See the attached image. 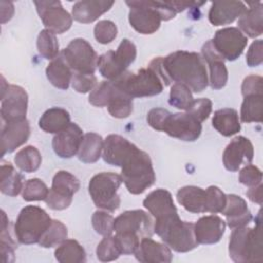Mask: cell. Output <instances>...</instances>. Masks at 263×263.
Masks as SVG:
<instances>
[{
    "instance_id": "1",
    "label": "cell",
    "mask_w": 263,
    "mask_h": 263,
    "mask_svg": "<svg viewBox=\"0 0 263 263\" xmlns=\"http://www.w3.org/2000/svg\"><path fill=\"white\" fill-rule=\"evenodd\" d=\"M148 67L156 72L165 85L181 83L193 92H201L209 84L204 61L194 51L178 50L165 58L157 57Z\"/></svg>"
},
{
    "instance_id": "2",
    "label": "cell",
    "mask_w": 263,
    "mask_h": 263,
    "mask_svg": "<svg viewBox=\"0 0 263 263\" xmlns=\"http://www.w3.org/2000/svg\"><path fill=\"white\" fill-rule=\"evenodd\" d=\"M118 166L121 167L122 181L132 194L143 193L155 182L150 156L136 145L121 158Z\"/></svg>"
},
{
    "instance_id": "3",
    "label": "cell",
    "mask_w": 263,
    "mask_h": 263,
    "mask_svg": "<svg viewBox=\"0 0 263 263\" xmlns=\"http://www.w3.org/2000/svg\"><path fill=\"white\" fill-rule=\"evenodd\" d=\"M154 232L168 248L179 253L189 252L198 245L194 224L182 221L178 211L154 219Z\"/></svg>"
},
{
    "instance_id": "4",
    "label": "cell",
    "mask_w": 263,
    "mask_h": 263,
    "mask_svg": "<svg viewBox=\"0 0 263 263\" xmlns=\"http://www.w3.org/2000/svg\"><path fill=\"white\" fill-rule=\"evenodd\" d=\"M229 257L236 263H252L263 260V245L260 220L254 228L247 226L232 230L228 246Z\"/></svg>"
},
{
    "instance_id": "5",
    "label": "cell",
    "mask_w": 263,
    "mask_h": 263,
    "mask_svg": "<svg viewBox=\"0 0 263 263\" xmlns=\"http://www.w3.org/2000/svg\"><path fill=\"white\" fill-rule=\"evenodd\" d=\"M51 221L43 209L36 205L25 206L20 212L14 224V234L17 241L23 245L39 242Z\"/></svg>"
},
{
    "instance_id": "6",
    "label": "cell",
    "mask_w": 263,
    "mask_h": 263,
    "mask_svg": "<svg viewBox=\"0 0 263 263\" xmlns=\"http://www.w3.org/2000/svg\"><path fill=\"white\" fill-rule=\"evenodd\" d=\"M112 81L133 99L153 97L159 95L163 89L162 80L150 67L141 69L137 73L126 71Z\"/></svg>"
},
{
    "instance_id": "7",
    "label": "cell",
    "mask_w": 263,
    "mask_h": 263,
    "mask_svg": "<svg viewBox=\"0 0 263 263\" xmlns=\"http://www.w3.org/2000/svg\"><path fill=\"white\" fill-rule=\"evenodd\" d=\"M121 175L115 173H99L88 184L89 195L97 208L113 212L120 206V196L117 193L121 183Z\"/></svg>"
},
{
    "instance_id": "8",
    "label": "cell",
    "mask_w": 263,
    "mask_h": 263,
    "mask_svg": "<svg viewBox=\"0 0 263 263\" xmlns=\"http://www.w3.org/2000/svg\"><path fill=\"white\" fill-rule=\"evenodd\" d=\"M136 57V45L130 40L123 39L115 51L109 50L99 57V71L108 80H115L126 72V69L134 63Z\"/></svg>"
},
{
    "instance_id": "9",
    "label": "cell",
    "mask_w": 263,
    "mask_h": 263,
    "mask_svg": "<svg viewBox=\"0 0 263 263\" xmlns=\"http://www.w3.org/2000/svg\"><path fill=\"white\" fill-rule=\"evenodd\" d=\"M129 6L128 21L140 34L149 35L156 32L161 23L159 1H126Z\"/></svg>"
},
{
    "instance_id": "10",
    "label": "cell",
    "mask_w": 263,
    "mask_h": 263,
    "mask_svg": "<svg viewBox=\"0 0 263 263\" xmlns=\"http://www.w3.org/2000/svg\"><path fill=\"white\" fill-rule=\"evenodd\" d=\"M61 53L74 72L93 74L98 68L99 57L85 39H73Z\"/></svg>"
},
{
    "instance_id": "11",
    "label": "cell",
    "mask_w": 263,
    "mask_h": 263,
    "mask_svg": "<svg viewBox=\"0 0 263 263\" xmlns=\"http://www.w3.org/2000/svg\"><path fill=\"white\" fill-rule=\"evenodd\" d=\"M201 129V122L189 113H171L167 111L159 132H164L182 141L193 142L199 138Z\"/></svg>"
},
{
    "instance_id": "12",
    "label": "cell",
    "mask_w": 263,
    "mask_h": 263,
    "mask_svg": "<svg viewBox=\"0 0 263 263\" xmlns=\"http://www.w3.org/2000/svg\"><path fill=\"white\" fill-rule=\"evenodd\" d=\"M212 42L224 60L234 61L243 52L248 38L238 28L228 27L218 30Z\"/></svg>"
},
{
    "instance_id": "13",
    "label": "cell",
    "mask_w": 263,
    "mask_h": 263,
    "mask_svg": "<svg viewBox=\"0 0 263 263\" xmlns=\"http://www.w3.org/2000/svg\"><path fill=\"white\" fill-rule=\"evenodd\" d=\"M37 12L43 25L54 34H63L72 26V16L60 1H35Z\"/></svg>"
},
{
    "instance_id": "14",
    "label": "cell",
    "mask_w": 263,
    "mask_h": 263,
    "mask_svg": "<svg viewBox=\"0 0 263 263\" xmlns=\"http://www.w3.org/2000/svg\"><path fill=\"white\" fill-rule=\"evenodd\" d=\"M114 231L135 233L141 239L151 237L154 233V221L149 214L142 210L125 211L115 218Z\"/></svg>"
},
{
    "instance_id": "15",
    "label": "cell",
    "mask_w": 263,
    "mask_h": 263,
    "mask_svg": "<svg viewBox=\"0 0 263 263\" xmlns=\"http://www.w3.org/2000/svg\"><path fill=\"white\" fill-rule=\"evenodd\" d=\"M28 109V95L18 85H8L1 95V118L4 122L17 121L26 118Z\"/></svg>"
},
{
    "instance_id": "16",
    "label": "cell",
    "mask_w": 263,
    "mask_h": 263,
    "mask_svg": "<svg viewBox=\"0 0 263 263\" xmlns=\"http://www.w3.org/2000/svg\"><path fill=\"white\" fill-rule=\"evenodd\" d=\"M254 157V148L251 141L238 136L231 140L223 152V164L227 171L236 172L242 164H249Z\"/></svg>"
},
{
    "instance_id": "17",
    "label": "cell",
    "mask_w": 263,
    "mask_h": 263,
    "mask_svg": "<svg viewBox=\"0 0 263 263\" xmlns=\"http://www.w3.org/2000/svg\"><path fill=\"white\" fill-rule=\"evenodd\" d=\"M30 136V123L25 118L5 122L1 128V156L13 152L25 144Z\"/></svg>"
},
{
    "instance_id": "18",
    "label": "cell",
    "mask_w": 263,
    "mask_h": 263,
    "mask_svg": "<svg viewBox=\"0 0 263 263\" xmlns=\"http://www.w3.org/2000/svg\"><path fill=\"white\" fill-rule=\"evenodd\" d=\"M82 139V129L76 123L71 122L65 129L53 137V151L62 158H71L78 153Z\"/></svg>"
},
{
    "instance_id": "19",
    "label": "cell",
    "mask_w": 263,
    "mask_h": 263,
    "mask_svg": "<svg viewBox=\"0 0 263 263\" xmlns=\"http://www.w3.org/2000/svg\"><path fill=\"white\" fill-rule=\"evenodd\" d=\"M201 57L210 68V85L213 89L223 88L228 80V71L224 59L218 53L212 40L206 41L201 48Z\"/></svg>"
},
{
    "instance_id": "20",
    "label": "cell",
    "mask_w": 263,
    "mask_h": 263,
    "mask_svg": "<svg viewBox=\"0 0 263 263\" xmlns=\"http://www.w3.org/2000/svg\"><path fill=\"white\" fill-rule=\"evenodd\" d=\"M226 224L216 215H209L199 218L194 224V233L197 243L213 245L218 242L224 232Z\"/></svg>"
},
{
    "instance_id": "21",
    "label": "cell",
    "mask_w": 263,
    "mask_h": 263,
    "mask_svg": "<svg viewBox=\"0 0 263 263\" xmlns=\"http://www.w3.org/2000/svg\"><path fill=\"white\" fill-rule=\"evenodd\" d=\"M241 1H214L209 11V21L214 26L228 25L247 10Z\"/></svg>"
},
{
    "instance_id": "22",
    "label": "cell",
    "mask_w": 263,
    "mask_h": 263,
    "mask_svg": "<svg viewBox=\"0 0 263 263\" xmlns=\"http://www.w3.org/2000/svg\"><path fill=\"white\" fill-rule=\"evenodd\" d=\"M135 256L143 263H168L173 259L172 252L165 243L157 242L150 237H143L140 240Z\"/></svg>"
},
{
    "instance_id": "23",
    "label": "cell",
    "mask_w": 263,
    "mask_h": 263,
    "mask_svg": "<svg viewBox=\"0 0 263 263\" xmlns=\"http://www.w3.org/2000/svg\"><path fill=\"white\" fill-rule=\"evenodd\" d=\"M222 214L226 217L227 224L231 229L247 226L252 220V214L246 200L236 194L227 195Z\"/></svg>"
},
{
    "instance_id": "24",
    "label": "cell",
    "mask_w": 263,
    "mask_h": 263,
    "mask_svg": "<svg viewBox=\"0 0 263 263\" xmlns=\"http://www.w3.org/2000/svg\"><path fill=\"white\" fill-rule=\"evenodd\" d=\"M114 1L105 0H82L76 2L72 7V16L75 21L83 24L92 23L103 13L108 11Z\"/></svg>"
},
{
    "instance_id": "25",
    "label": "cell",
    "mask_w": 263,
    "mask_h": 263,
    "mask_svg": "<svg viewBox=\"0 0 263 263\" xmlns=\"http://www.w3.org/2000/svg\"><path fill=\"white\" fill-rule=\"evenodd\" d=\"M250 6L238 18V28L241 32L246 33L251 38H256L260 36L263 32V22H262V3L249 2Z\"/></svg>"
},
{
    "instance_id": "26",
    "label": "cell",
    "mask_w": 263,
    "mask_h": 263,
    "mask_svg": "<svg viewBox=\"0 0 263 263\" xmlns=\"http://www.w3.org/2000/svg\"><path fill=\"white\" fill-rule=\"evenodd\" d=\"M143 204L154 219L177 211L172 194L161 188L150 192L143 200Z\"/></svg>"
},
{
    "instance_id": "27",
    "label": "cell",
    "mask_w": 263,
    "mask_h": 263,
    "mask_svg": "<svg viewBox=\"0 0 263 263\" xmlns=\"http://www.w3.org/2000/svg\"><path fill=\"white\" fill-rule=\"evenodd\" d=\"M45 73L47 79L53 86L60 89H68L72 80L73 71L62 53L47 65Z\"/></svg>"
},
{
    "instance_id": "28",
    "label": "cell",
    "mask_w": 263,
    "mask_h": 263,
    "mask_svg": "<svg viewBox=\"0 0 263 263\" xmlns=\"http://www.w3.org/2000/svg\"><path fill=\"white\" fill-rule=\"evenodd\" d=\"M178 202L188 212L205 213V190L197 186H185L177 192Z\"/></svg>"
},
{
    "instance_id": "29",
    "label": "cell",
    "mask_w": 263,
    "mask_h": 263,
    "mask_svg": "<svg viewBox=\"0 0 263 263\" xmlns=\"http://www.w3.org/2000/svg\"><path fill=\"white\" fill-rule=\"evenodd\" d=\"M212 124L214 128L224 137L233 136L240 130L237 111L231 108H224L215 111Z\"/></svg>"
},
{
    "instance_id": "30",
    "label": "cell",
    "mask_w": 263,
    "mask_h": 263,
    "mask_svg": "<svg viewBox=\"0 0 263 263\" xmlns=\"http://www.w3.org/2000/svg\"><path fill=\"white\" fill-rule=\"evenodd\" d=\"M70 114L67 110L53 107L46 110L39 119V127L48 134H58L65 129L69 124Z\"/></svg>"
},
{
    "instance_id": "31",
    "label": "cell",
    "mask_w": 263,
    "mask_h": 263,
    "mask_svg": "<svg viewBox=\"0 0 263 263\" xmlns=\"http://www.w3.org/2000/svg\"><path fill=\"white\" fill-rule=\"evenodd\" d=\"M24 177L9 162H3L0 168V190L3 194L16 196L23 191Z\"/></svg>"
},
{
    "instance_id": "32",
    "label": "cell",
    "mask_w": 263,
    "mask_h": 263,
    "mask_svg": "<svg viewBox=\"0 0 263 263\" xmlns=\"http://www.w3.org/2000/svg\"><path fill=\"white\" fill-rule=\"evenodd\" d=\"M104 140L96 133L83 135L82 142L78 151V158L84 163H92L99 160L103 152Z\"/></svg>"
},
{
    "instance_id": "33",
    "label": "cell",
    "mask_w": 263,
    "mask_h": 263,
    "mask_svg": "<svg viewBox=\"0 0 263 263\" xmlns=\"http://www.w3.org/2000/svg\"><path fill=\"white\" fill-rule=\"evenodd\" d=\"M113 91L108 102V111L115 118H126L133 112V98L121 90L113 81Z\"/></svg>"
},
{
    "instance_id": "34",
    "label": "cell",
    "mask_w": 263,
    "mask_h": 263,
    "mask_svg": "<svg viewBox=\"0 0 263 263\" xmlns=\"http://www.w3.org/2000/svg\"><path fill=\"white\" fill-rule=\"evenodd\" d=\"M54 257L61 263H84L86 261L84 249L75 239L64 240L55 249Z\"/></svg>"
},
{
    "instance_id": "35",
    "label": "cell",
    "mask_w": 263,
    "mask_h": 263,
    "mask_svg": "<svg viewBox=\"0 0 263 263\" xmlns=\"http://www.w3.org/2000/svg\"><path fill=\"white\" fill-rule=\"evenodd\" d=\"M240 109L242 122H261L263 119V95L243 97Z\"/></svg>"
},
{
    "instance_id": "36",
    "label": "cell",
    "mask_w": 263,
    "mask_h": 263,
    "mask_svg": "<svg viewBox=\"0 0 263 263\" xmlns=\"http://www.w3.org/2000/svg\"><path fill=\"white\" fill-rule=\"evenodd\" d=\"M79 188V180L74 175L66 171H59L52 179L50 189L62 196L73 198L74 193H76Z\"/></svg>"
},
{
    "instance_id": "37",
    "label": "cell",
    "mask_w": 263,
    "mask_h": 263,
    "mask_svg": "<svg viewBox=\"0 0 263 263\" xmlns=\"http://www.w3.org/2000/svg\"><path fill=\"white\" fill-rule=\"evenodd\" d=\"M41 154L34 146H26L22 148L14 156V163L16 166L26 173H33L37 171L41 164Z\"/></svg>"
},
{
    "instance_id": "38",
    "label": "cell",
    "mask_w": 263,
    "mask_h": 263,
    "mask_svg": "<svg viewBox=\"0 0 263 263\" xmlns=\"http://www.w3.org/2000/svg\"><path fill=\"white\" fill-rule=\"evenodd\" d=\"M1 260L3 263H11L14 261V250L16 248V243L11 237V225L4 211L1 212Z\"/></svg>"
},
{
    "instance_id": "39",
    "label": "cell",
    "mask_w": 263,
    "mask_h": 263,
    "mask_svg": "<svg viewBox=\"0 0 263 263\" xmlns=\"http://www.w3.org/2000/svg\"><path fill=\"white\" fill-rule=\"evenodd\" d=\"M68 229L59 220H52L50 226L44 232L39 240V245L43 248H53L60 246L64 240L67 239Z\"/></svg>"
},
{
    "instance_id": "40",
    "label": "cell",
    "mask_w": 263,
    "mask_h": 263,
    "mask_svg": "<svg viewBox=\"0 0 263 263\" xmlns=\"http://www.w3.org/2000/svg\"><path fill=\"white\" fill-rule=\"evenodd\" d=\"M37 49L44 59H55L59 55V42L55 34L47 29L40 31L37 38Z\"/></svg>"
},
{
    "instance_id": "41",
    "label": "cell",
    "mask_w": 263,
    "mask_h": 263,
    "mask_svg": "<svg viewBox=\"0 0 263 263\" xmlns=\"http://www.w3.org/2000/svg\"><path fill=\"white\" fill-rule=\"evenodd\" d=\"M193 97L191 90L184 84L174 83L171 87L168 103L171 106L180 109L187 110L191 103L193 102Z\"/></svg>"
},
{
    "instance_id": "42",
    "label": "cell",
    "mask_w": 263,
    "mask_h": 263,
    "mask_svg": "<svg viewBox=\"0 0 263 263\" xmlns=\"http://www.w3.org/2000/svg\"><path fill=\"white\" fill-rule=\"evenodd\" d=\"M49 189L46 184L40 179L33 178L26 181L22 191L23 198L27 201H39L45 200Z\"/></svg>"
},
{
    "instance_id": "43",
    "label": "cell",
    "mask_w": 263,
    "mask_h": 263,
    "mask_svg": "<svg viewBox=\"0 0 263 263\" xmlns=\"http://www.w3.org/2000/svg\"><path fill=\"white\" fill-rule=\"evenodd\" d=\"M226 201L227 195L217 186H210L205 189V212L212 214L222 213Z\"/></svg>"
},
{
    "instance_id": "44",
    "label": "cell",
    "mask_w": 263,
    "mask_h": 263,
    "mask_svg": "<svg viewBox=\"0 0 263 263\" xmlns=\"http://www.w3.org/2000/svg\"><path fill=\"white\" fill-rule=\"evenodd\" d=\"M97 258L102 262H109L119 258L121 255L119 248L116 243L115 237L112 235L104 236L97 247Z\"/></svg>"
},
{
    "instance_id": "45",
    "label": "cell",
    "mask_w": 263,
    "mask_h": 263,
    "mask_svg": "<svg viewBox=\"0 0 263 263\" xmlns=\"http://www.w3.org/2000/svg\"><path fill=\"white\" fill-rule=\"evenodd\" d=\"M113 81H102L90 91L88 101L96 107H106L113 91Z\"/></svg>"
},
{
    "instance_id": "46",
    "label": "cell",
    "mask_w": 263,
    "mask_h": 263,
    "mask_svg": "<svg viewBox=\"0 0 263 263\" xmlns=\"http://www.w3.org/2000/svg\"><path fill=\"white\" fill-rule=\"evenodd\" d=\"M114 218L104 211H96L91 217V224L97 233L103 236L112 235L114 231Z\"/></svg>"
},
{
    "instance_id": "47",
    "label": "cell",
    "mask_w": 263,
    "mask_h": 263,
    "mask_svg": "<svg viewBox=\"0 0 263 263\" xmlns=\"http://www.w3.org/2000/svg\"><path fill=\"white\" fill-rule=\"evenodd\" d=\"M95 38L102 44H108L112 42L117 36L116 25L109 20H103L97 23L93 29Z\"/></svg>"
},
{
    "instance_id": "48",
    "label": "cell",
    "mask_w": 263,
    "mask_h": 263,
    "mask_svg": "<svg viewBox=\"0 0 263 263\" xmlns=\"http://www.w3.org/2000/svg\"><path fill=\"white\" fill-rule=\"evenodd\" d=\"M115 240L119 248V251L123 255L135 254L139 245L140 237L135 233L129 232H115Z\"/></svg>"
},
{
    "instance_id": "49",
    "label": "cell",
    "mask_w": 263,
    "mask_h": 263,
    "mask_svg": "<svg viewBox=\"0 0 263 263\" xmlns=\"http://www.w3.org/2000/svg\"><path fill=\"white\" fill-rule=\"evenodd\" d=\"M186 112L197 119L199 122H202L210 116L212 112V101L208 98L193 100Z\"/></svg>"
},
{
    "instance_id": "50",
    "label": "cell",
    "mask_w": 263,
    "mask_h": 263,
    "mask_svg": "<svg viewBox=\"0 0 263 263\" xmlns=\"http://www.w3.org/2000/svg\"><path fill=\"white\" fill-rule=\"evenodd\" d=\"M71 84L77 92L86 93L96 87L97 77L93 74L73 72Z\"/></svg>"
},
{
    "instance_id": "51",
    "label": "cell",
    "mask_w": 263,
    "mask_h": 263,
    "mask_svg": "<svg viewBox=\"0 0 263 263\" xmlns=\"http://www.w3.org/2000/svg\"><path fill=\"white\" fill-rule=\"evenodd\" d=\"M239 182L248 187H254L262 183V172L259 167L253 164H246L238 175Z\"/></svg>"
},
{
    "instance_id": "52",
    "label": "cell",
    "mask_w": 263,
    "mask_h": 263,
    "mask_svg": "<svg viewBox=\"0 0 263 263\" xmlns=\"http://www.w3.org/2000/svg\"><path fill=\"white\" fill-rule=\"evenodd\" d=\"M241 93L243 97L251 95H263V79L259 75L247 76L241 84Z\"/></svg>"
},
{
    "instance_id": "53",
    "label": "cell",
    "mask_w": 263,
    "mask_h": 263,
    "mask_svg": "<svg viewBox=\"0 0 263 263\" xmlns=\"http://www.w3.org/2000/svg\"><path fill=\"white\" fill-rule=\"evenodd\" d=\"M247 64L249 67H257L260 66L263 62V42L262 40L254 41L247 52L246 58Z\"/></svg>"
},
{
    "instance_id": "54",
    "label": "cell",
    "mask_w": 263,
    "mask_h": 263,
    "mask_svg": "<svg viewBox=\"0 0 263 263\" xmlns=\"http://www.w3.org/2000/svg\"><path fill=\"white\" fill-rule=\"evenodd\" d=\"M46 202V204L51 209V210H55V211H62L67 209L71 202H72V198L69 197H65L62 196L58 193H55L54 191H52L51 189H49V192L47 194V197L44 200Z\"/></svg>"
},
{
    "instance_id": "55",
    "label": "cell",
    "mask_w": 263,
    "mask_h": 263,
    "mask_svg": "<svg viewBox=\"0 0 263 263\" xmlns=\"http://www.w3.org/2000/svg\"><path fill=\"white\" fill-rule=\"evenodd\" d=\"M0 6H1V23L4 24L12 17L14 13V7L11 2H7V1H1Z\"/></svg>"
},
{
    "instance_id": "56",
    "label": "cell",
    "mask_w": 263,
    "mask_h": 263,
    "mask_svg": "<svg viewBox=\"0 0 263 263\" xmlns=\"http://www.w3.org/2000/svg\"><path fill=\"white\" fill-rule=\"evenodd\" d=\"M262 183L257 185V186H254V187H250V189L247 191V196L248 198L253 201V202H256L258 204H262Z\"/></svg>"
}]
</instances>
